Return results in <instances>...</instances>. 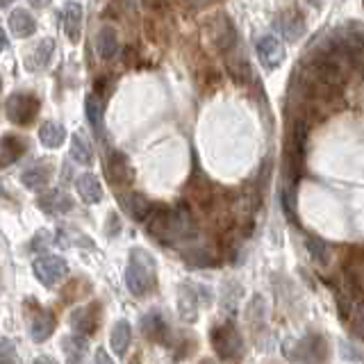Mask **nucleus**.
I'll use <instances>...</instances> for the list:
<instances>
[{"mask_svg":"<svg viewBox=\"0 0 364 364\" xmlns=\"http://www.w3.org/2000/svg\"><path fill=\"white\" fill-rule=\"evenodd\" d=\"M85 235H80L77 230H71V228H62V230H57L53 242H57L60 246H91L94 248V242H89V239H82Z\"/></svg>","mask_w":364,"mask_h":364,"instance_id":"nucleus-28","label":"nucleus"},{"mask_svg":"<svg viewBox=\"0 0 364 364\" xmlns=\"http://www.w3.org/2000/svg\"><path fill=\"white\" fill-rule=\"evenodd\" d=\"M14 353H16V348H14V341L11 339H0V362H9V360H14Z\"/></svg>","mask_w":364,"mask_h":364,"instance_id":"nucleus-30","label":"nucleus"},{"mask_svg":"<svg viewBox=\"0 0 364 364\" xmlns=\"http://www.w3.org/2000/svg\"><path fill=\"white\" fill-rule=\"evenodd\" d=\"M50 178H53V164L48 159H41L39 164L23 171L21 182H23V187H28V189H43L50 182Z\"/></svg>","mask_w":364,"mask_h":364,"instance_id":"nucleus-11","label":"nucleus"},{"mask_svg":"<svg viewBox=\"0 0 364 364\" xmlns=\"http://www.w3.org/2000/svg\"><path fill=\"white\" fill-rule=\"evenodd\" d=\"M37 205L39 210H43L46 214L50 216H60V214H66L73 210V200L68 196L66 191L62 189H48L37 196Z\"/></svg>","mask_w":364,"mask_h":364,"instance_id":"nucleus-8","label":"nucleus"},{"mask_svg":"<svg viewBox=\"0 0 364 364\" xmlns=\"http://www.w3.org/2000/svg\"><path fill=\"white\" fill-rule=\"evenodd\" d=\"M28 151V141L18 134L0 136V168H7Z\"/></svg>","mask_w":364,"mask_h":364,"instance_id":"nucleus-9","label":"nucleus"},{"mask_svg":"<svg viewBox=\"0 0 364 364\" xmlns=\"http://www.w3.org/2000/svg\"><path fill=\"white\" fill-rule=\"evenodd\" d=\"M53 55H55V39H41L34 48L28 53L26 57V66H28V71H41V68H46L50 64L53 60Z\"/></svg>","mask_w":364,"mask_h":364,"instance_id":"nucleus-12","label":"nucleus"},{"mask_svg":"<svg viewBox=\"0 0 364 364\" xmlns=\"http://www.w3.org/2000/svg\"><path fill=\"white\" fill-rule=\"evenodd\" d=\"M130 341H132V326L125 321V318H119V321L114 323V328H112L109 346H112L114 353H117V355H125Z\"/></svg>","mask_w":364,"mask_h":364,"instance_id":"nucleus-21","label":"nucleus"},{"mask_svg":"<svg viewBox=\"0 0 364 364\" xmlns=\"http://www.w3.org/2000/svg\"><path fill=\"white\" fill-rule=\"evenodd\" d=\"M96 53L100 60H112L119 53V34L112 26H102L96 34Z\"/></svg>","mask_w":364,"mask_h":364,"instance_id":"nucleus-16","label":"nucleus"},{"mask_svg":"<svg viewBox=\"0 0 364 364\" xmlns=\"http://www.w3.org/2000/svg\"><path fill=\"white\" fill-rule=\"evenodd\" d=\"M62 350H64L68 364H82L87 353H89L87 339L80 337V335H68L62 339Z\"/></svg>","mask_w":364,"mask_h":364,"instance_id":"nucleus-22","label":"nucleus"},{"mask_svg":"<svg viewBox=\"0 0 364 364\" xmlns=\"http://www.w3.org/2000/svg\"><path fill=\"white\" fill-rule=\"evenodd\" d=\"M289 346H294L291 350H284L287 358L299 362V364H321L326 360V344L321 337H305L301 341H287Z\"/></svg>","mask_w":364,"mask_h":364,"instance_id":"nucleus-5","label":"nucleus"},{"mask_svg":"<svg viewBox=\"0 0 364 364\" xmlns=\"http://www.w3.org/2000/svg\"><path fill=\"white\" fill-rule=\"evenodd\" d=\"M7 119L14 125H30L39 114V100L37 96L28 94V91H16L5 102Z\"/></svg>","mask_w":364,"mask_h":364,"instance_id":"nucleus-3","label":"nucleus"},{"mask_svg":"<svg viewBox=\"0 0 364 364\" xmlns=\"http://www.w3.org/2000/svg\"><path fill=\"white\" fill-rule=\"evenodd\" d=\"M64 32L68 41H80V32H82V5L80 3H68L64 7Z\"/></svg>","mask_w":364,"mask_h":364,"instance_id":"nucleus-20","label":"nucleus"},{"mask_svg":"<svg viewBox=\"0 0 364 364\" xmlns=\"http://www.w3.org/2000/svg\"><path fill=\"white\" fill-rule=\"evenodd\" d=\"M0 87H3V77H0Z\"/></svg>","mask_w":364,"mask_h":364,"instance_id":"nucleus-35","label":"nucleus"},{"mask_svg":"<svg viewBox=\"0 0 364 364\" xmlns=\"http://www.w3.org/2000/svg\"><path fill=\"white\" fill-rule=\"evenodd\" d=\"M96 364H114V360L107 355V350H105V348H98V350H96Z\"/></svg>","mask_w":364,"mask_h":364,"instance_id":"nucleus-32","label":"nucleus"},{"mask_svg":"<svg viewBox=\"0 0 364 364\" xmlns=\"http://www.w3.org/2000/svg\"><path fill=\"white\" fill-rule=\"evenodd\" d=\"M71 157L75 159L77 164H82V166L94 162V153H91V146L80 134H73V139H71Z\"/></svg>","mask_w":364,"mask_h":364,"instance_id":"nucleus-27","label":"nucleus"},{"mask_svg":"<svg viewBox=\"0 0 364 364\" xmlns=\"http://www.w3.org/2000/svg\"><path fill=\"white\" fill-rule=\"evenodd\" d=\"M32 364H60V362H57L55 358H50V355H39Z\"/></svg>","mask_w":364,"mask_h":364,"instance_id":"nucleus-33","label":"nucleus"},{"mask_svg":"<svg viewBox=\"0 0 364 364\" xmlns=\"http://www.w3.org/2000/svg\"><path fill=\"white\" fill-rule=\"evenodd\" d=\"M53 330H55V316L48 312H39L30 323V337L37 341V344H41V341H46L53 335Z\"/></svg>","mask_w":364,"mask_h":364,"instance_id":"nucleus-25","label":"nucleus"},{"mask_svg":"<svg viewBox=\"0 0 364 364\" xmlns=\"http://www.w3.org/2000/svg\"><path fill=\"white\" fill-rule=\"evenodd\" d=\"M39 141L46 146V148H53L57 151L64 141H66V130L62 123L57 121H46L41 128H39Z\"/></svg>","mask_w":364,"mask_h":364,"instance_id":"nucleus-23","label":"nucleus"},{"mask_svg":"<svg viewBox=\"0 0 364 364\" xmlns=\"http://www.w3.org/2000/svg\"><path fill=\"white\" fill-rule=\"evenodd\" d=\"M107 176H109V180L114 182V185H125V182L132 178L128 157H125L123 153H119V151L109 153V157H107Z\"/></svg>","mask_w":364,"mask_h":364,"instance_id":"nucleus-18","label":"nucleus"},{"mask_svg":"<svg viewBox=\"0 0 364 364\" xmlns=\"http://www.w3.org/2000/svg\"><path fill=\"white\" fill-rule=\"evenodd\" d=\"M141 330L148 339L162 341L166 335V321L157 312H148L146 316H141Z\"/></svg>","mask_w":364,"mask_h":364,"instance_id":"nucleus-26","label":"nucleus"},{"mask_svg":"<svg viewBox=\"0 0 364 364\" xmlns=\"http://www.w3.org/2000/svg\"><path fill=\"white\" fill-rule=\"evenodd\" d=\"M32 271H34V278H37L41 284H46V287H55V284H60L66 278L68 267H66V262L57 255H41L32 262Z\"/></svg>","mask_w":364,"mask_h":364,"instance_id":"nucleus-6","label":"nucleus"},{"mask_svg":"<svg viewBox=\"0 0 364 364\" xmlns=\"http://www.w3.org/2000/svg\"><path fill=\"white\" fill-rule=\"evenodd\" d=\"M85 112H87V121L91 125V130L102 139L105 136V109H102V100L96 94H89L85 100Z\"/></svg>","mask_w":364,"mask_h":364,"instance_id":"nucleus-13","label":"nucleus"},{"mask_svg":"<svg viewBox=\"0 0 364 364\" xmlns=\"http://www.w3.org/2000/svg\"><path fill=\"white\" fill-rule=\"evenodd\" d=\"M146 223H148V232L164 244H176V242H182V239L193 237V221L182 205L171 208V210L153 208Z\"/></svg>","mask_w":364,"mask_h":364,"instance_id":"nucleus-1","label":"nucleus"},{"mask_svg":"<svg viewBox=\"0 0 364 364\" xmlns=\"http://www.w3.org/2000/svg\"><path fill=\"white\" fill-rule=\"evenodd\" d=\"M257 57L267 71H276V68L284 62L282 41L278 37H273V34H262L257 39Z\"/></svg>","mask_w":364,"mask_h":364,"instance_id":"nucleus-7","label":"nucleus"},{"mask_svg":"<svg viewBox=\"0 0 364 364\" xmlns=\"http://www.w3.org/2000/svg\"><path fill=\"white\" fill-rule=\"evenodd\" d=\"M210 339H212L216 355L221 360H235L239 353H242V335H239V330L232 323L214 326Z\"/></svg>","mask_w":364,"mask_h":364,"instance_id":"nucleus-4","label":"nucleus"},{"mask_svg":"<svg viewBox=\"0 0 364 364\" xmlns=\"http://www.w3.org/2000/svg\"><path fill=\"white\" fill-rule=\"evenodd\" d=\"M276 26L287 41H299L305 34V23L299 14H294V11H282L276 21Z\"/></svg>","mask_w":364,"mask_h":364,"instance_id":"nucleus-17","label":"nucleus"},{"mask_svg":"<svg viewBox=\"0 0 364 364\" xmlns=\"http://www.w3.org/2000/svg\"><path fill=\"white\" fill-rule=\"evenodd\" d=\"M98 318H100V314L96 307H77V310H73L71 326L75 330V335L85 337V339L89 335H94L98 328Z\"/></svg>","mask_w":364,"mask_h":364,"instance_id":"nucleus-10","label":"nucleus"},{"mask_svg":"<svg viewBox=\"0 0 364 364\" xmlns=\"http://www.w3.org/2000/svg\"><path fill=\"white\" fill-rule=\"evenodd\" d=\"M125 210H128V214L134 221H146L153 212V203L148 200L144 193L134 191L130 196H125Z\"/></svg>","mask_w":364,"mask_h":364,"instance_id":"nucleus-24","label":"nucleus"},{"mask_svg":"<svg viewBox=\"0 0 364 364\" xmlns=\"http://www.w3.org/2000/svg\"><path fill=\"white\" fill-rule=\"evenodd\" d=\"M157 284V267L153 255L144 248H132L125 269V287L132 296H146Z\"/></svg>","mask_w":364,"mask_h":364,"instance_id":"nucleus-2","label":"nucleus"},{"mask_svg":"<svg viewBox=\"0 0 364 364\" xmlns=\"http://www.w3.org/2000/svg\"><path fill=\"white\" fill-rule=\"evenodd\" d=\"M7 48V37H5V32L0 30V53H3Z\"/></svg>","mask_w":364,"mask_h":364,"instance_id":"nucleus-34","label":"nucleus"},{"mask_svg":"<svg viewBox=\"0 0 364 364\" xmlns=\"http://www.w3.org/2000/svg\"><path fill=\"white\" fill-rule=\"evenodd\" d=\"M178 305H180V316L185 318V321L193 323L198 318V307H200V294L193 291V284H185V287H180V299H178Z\"/></svg>","mask_w":364,"mask_h":364,"instance_id":"nucleus-14","label":"nucleus"},{"mask_svg":"<svg viewBox=\"0 0 364 364\" xmlns=\"http://www.w3.org/2000/svg\"><path fill=\"white\" fill-rule=\"evenodd\" d=\"M48 244H53V237H50L48 230H39L32 239V248L34 250H46V246H48Z\"/></svg>","mask_w":364,"mask_h":364,"instance_id":"nucleus-31","label":"nucleus"},{"mask_svg":"<svg viewBox=\"0 0 364 364\" xmlns=\"http://www.w3.org/2000/svg\"><path fill=\"white\" fill-rule=\"evenodd\" d=\"M9 30L14 37H21V39H26V37H32L34 30H37V21H34V16L30 14L28 9H14L9 14Z\"/></svg>","mask_w":364,"mask_h":364,"instance_id":"nucleus-15","label":"nucleus"},{"mask_svg":"<svg viewBox=\"0 0 364 364\" xmlns=\"http://www.w3.org/2000/svg\"><path fill=\"white\" fill-rule=\"evenodd\" d=\"M75 189L80 193V198H82L85 203H89V205H96V203L102 200V187H100V182H98V178L94 173L77 176Z\"/></svg>","mask_w":364,"mask_h":364,"instance_id":"nucleus-19","label":"nucleus"},{"mask_svg":"<svg viewBox=\"0 0 364 364\" xmlns=\"http://www.w3.org/2000/svg\"><path fill=\"white\" fill-rule=\"evenodd\" d=\"M305 248L310 250V255H312V259L316 262V264H328L330 255H328V246H326L323 239H318L314 235H307L305 237Z\"/></svg>","mask_w":364,"mask_h":364,"instance_id":"nucleus-29","label":"nucleus"}]
</instances>
